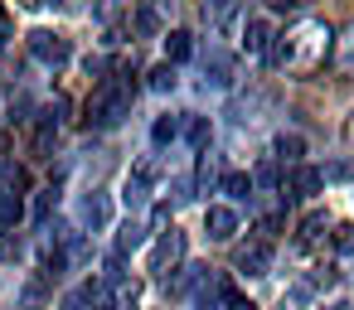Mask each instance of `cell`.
<instances>
[{"instance_id":"20","label":"cell","mask_w":354,"mask_h":310,"mask_svg":"<svg viewBox=\"0 0 354 310\" xmlns=\"http://www.w3.org/2000/svg\"><path fill=\"white\" fill-rule=\"evenodd\" d=\"M146 88H151V93H170V88H175V68H170V64L151 68V73H146Z\"/></svg>"},{"instance_id":"12","label":"cell","mask_w":354,"mask_h":310,"mask_svg":"<svg viewBox=\"0 0 354 310\" xmlns=\"http://www.w3.org/2000/svg\"><path fill=\"white\" fill-rule=\"evenodd\" d=\"M83 223L88 228H107L112 223V199L107 194H88L83 199Z\"/></svg>"},{"instance_id":"31","label":"cell","mask_w":354,"mask_h":310,"mask_svg":"<svg viewBox=\"0 0 354 310\" xmlns=\"http://www.w3.org/2000/svg\"><path fill=\"white\" fill-rule=\"evenodd\" d=\"M30 6H64V0H30Z\"/></svg>"},{"instance_id":"32","label":"cell","mask_w":354,"mask_h":310,"mask_svg":"<svg viewBox=\"0 0 354 310\" xmlns=\"http://www.w3.org/2000/svg\"><path fill=\"white\" fill-rule=\"evenodd\" d=\"M78 305H83V300H64V305H59V310H78Z\"/></svg>"},{"instance_id":"33","label":"cell","mask_w":354,"mask_h":310,"mask_svg":"<svg viewBox=\"0 0 354 310\" xmlns=\"http://www.w3.org/2000/svg\"><path fill=\"white\" fill-rule=\"evenodd\" d=\"M335 310H354V305H335Z\"/></svg>"},{"instance_id":"4","label":"cell","mask_w":354,"mask_h":310,"mask_svg":"<svg viewBox=\"0 0 354 310\" xmlns=\"http://www.w3.org/2000/svg\"><path fill=\"white\" fill-rule=\"evenodd\" d=\"M30 54H35L44 68H64L73 49H68L64 35H54V30H35V35H30Z\"/></svg>"},{"instance_id":"25","label":"cell","mask_w":354,"mask_h":310,"mask_svg":"<svg viewBox=\"0 0 354 310\" xmlns=\"http://www.w3.org/2000/svg\"><path fill=\"white\" fill-rule=\"evenodd\" d=\"M136 30H141V35H156V30H160L156 10H136Z\"/></svg>"},{"instance_id":"19","label":"cell","mask_w":354,"mask_h":310,"mask_svg":"<svg viewBox=\"0 0 354 310\" xmlns=\"http://www.w3.org/2000/svg\"><path fill=\"white\" fill-rule=\"evenodd\" d=\"M335 68L339 73H354V30L344 39H335Z\"/></svg>"},{"instance_id":"9","label":"cell","mask_w":354,"mask_h":310,"mask_svg":"<svg viewBox=\"0 0 354 310\" xmlns=\"http://www.w3.org/2000/svg\"><path fill=\"white\" fill-rule=\"evenodd\" d=\"M267 44H272V25H267L262 15H252V20L243 25V49H248V54H267Z\"/></svg>"},{"instance_id":"5","label":"cell","mask_w":354,"mask_h":310,"mask_svg":"<svg viewBox=\"0 0 354 310\" xmlns=\"http://www.w3.org/2000/svg\"><path fill=\"white\" fill-rule=\"evenodd\" d=\"M204 233H209L214 242H228V238L238 233V213H233L228 204H214V209H204Z\"/></svg>"},{"instance_id":"21","label":"cell","mask_w":354,"mask_h":310,"mask_svg":"<svg viewBox=\"0 0 354 310\" xmlns=\"http://www.w3.org/2000/svg\"><path fill=\"white\" fill-rule=\"evenodd\" d=\"M223 194H228V199H248V194H252V175H238V170L223 175Z\"/></svg>"},{"instance_id":"22","label":"cell","mask_w":354,"mask_h":310,"mask_svg":"<svg viewBox=\"0 0 354 310\" xmlns=\"http://www.w3.org/2000/svg\"><path fill=\"white\" fill-rule=\"evenodd\" d=\"M141 242H146V228H141V223H127V228L117 233V252H136Z\"/></svg>"},{"instance_id":"8","label":"cell","mask_w":354,"mask_h":310,"mask_svg":"<svg viewBox=\"0 0 354 310\" xmlns=\"http://www.w3.org/2000/svg\"><path fill=\"white\" fill-rule=\"evenodd\" d=\"M194 286H209V267H175V276H170V296H189Z\"/></svg>"},{"instance_id":"15","label":"cell","mask_w":354,"mask_h":310,"mask_svg":"<svg viewBox=\"0 0 354 310\" xmlns=\"http://www.w3.org/2000/svg\"><path fill=\"white\" fill-rule=\"evenodd\" d=\"M185 141H189L194 151H204V146L214 141V126H209V117H185Z\"/></svg>"},{"instance_id":"24","label":"cell","mask_w":354,"mask_h":310,"mask_svg":"<svg viewBox=\"0 0 354 310\" xmlns=\"http://www.w3.org/2000/svg\"><path fill=\"white\" fill-rule=\"evenodd\" d=\"M335 247L339 252H354V223H335Z\"/></svg>"},{"instance_id":"18","label":"cell","mask_w":354,"mask_h":310,"mask_svg":"<svg viewBox=\"0 0 354 310\" xmlns=\"http://www.w3.org/2000/svg\"><path fill=\"white\" fill-rule=\"evenodd\" d=\"M185 131V117H156V126H151V141L156 146H165V141H175Z\"/></svg>"},{"instance_id":"16","label":"cell","mask_w":354,"mask_h":310,"mask_svg":"<svg viewBox=\"0 0 354 310\" xmlns=\"http://www.w3.org/2000/svg\"><path fill=\"white\" fill-rule=\"evenodd\" d=\"M20 218H25V199L20 194H0V233L15 228Z\"/></svg>"},{"instance_id":"14","label":"cell","mask_w":354,"mask_h":310,"mask_svg":"<svg viewBox=\"0 0 354 310\" xmlns=\"http://www.w3.org/2000/svg\"><path fill=\"white\" fill-rule=\"evenodd\" d=\"M306 155V141L296 136V131H281L277 141H272V160H301Z\"/></svg>"},{"instance_id":"29","label":"cell","mask_w":354,"mask_h":310,"mask_svg":"<svg viewBox=\"0 0 354 310\" xmlns=\"http://www.w3.org/2000/svg\"><path fill=\"white\" fill-rule=\"evenodd\" d=\"M267 6H277V10H286V6H301V0H267Z\"/></svg>"},{"instance_id":"6","label":"cell","mask_w":354,"mask_h":310,"mask_svg":"<svg viewBox=\"0 0 354 310\" xmlns=\"http://www.w3.org/2000/svg\"><path fill=\"white\" fill-rule=\"evenodd\" d=\"M238 271H243V276H267V271H272V242H262V238L248 242V247L238 252Z\"/></svg>"},{"instance_id":"10","label":"cell","mask_w":354,"mask_h":310,"mask_svg":"<svg viewBox=\"0 0 354 310\" xmlns=\"http://www.w3.org/2000/svg\"><path fill=\"white\" fill-rule=\"evenodd\" d=\"M185 59H194V35H189V30H170V35H165V64L175 68V64H185Z\"/></svg>"},{"instance_id":"23","label":"cell","mask_w":354,"mask_h":310,"mask_svg":"<svg viewBox=\"0 0 354 310\" xmlns=\"http://www.w3.org/2000/svg\"><path fill=\"white\" fill-rule=\"evenodd\" d=\"M20 257V238H15V228H6L0 233V262H15Z\"/></svg>"},{"instance_id":"13","label":"cell","mask_w":354,"mask_h":310,"mask_svg":"<svg viewBox=\"0 0 354 310\" xmlns=\"http://www.w3.org/2000/svg\"><path fill=\"white\" fill-rule=\"evenodd\" d=\"M204 83L228 88V83H233V59H228V54H209V64H204Z\"/></svg>"},{"instance_id":"28","label":"cell","mask_w":354,"mask_h":310,"mask_svg":"<svg viewBox=\"0 0 354 310\" xmlns=\"http://www.w3.org/2000/svg\"><path fill=\"white\" fill-rule=\"evenodd\" d=\"M49 209H54V189H49V194H39V204H35V218L44 223V218H49Z\"/></svg>"},{"instance_id":"26","label":"cell","mask_w":354,"mask_h":310,"mask_svg":"<svg viewBox=\"0 0 354 310\" xmlns=\"http://www.w3.org/2000/svg\"><path fill=\"white\" fill-rule=\"evenodd\" d=\"M349 175H354V165H349V160H335L330 170H320V180H349Z\"/></svg>"},{"instance_id":"27","label":"cell","mask_w":354,"mask_h":310,"mask_svg":"<svg viewBox=\"0 0 354 310\" xmlns=\"http://www.w3.org/2000/svg\"><path fill=\"white\" fill-rule=\"evenodd\" d=\"M252 184H277V160H262L257 165V180Z\"/></svg>"},{"instance_id":"3","label":"cell","mask_w":354,"mask_h":310,"mask_svg":"<svg viewBox=\"0 0 354 310\" xmlns=\"http://www.w3.org/2000/svg\"><path fill=\"white\" fill-rule=\"evenodd\" d=\"M180 262H185V233H180V228H170V233H160V238H156L146 271H151V276H165V271H175Z\"/></svg>"},{"instance_id":"7","label":"cell","mask_w":354,"mask_h":310,"mask_svg":"<svg viewBox=\"0 0 354 310\" xmlns=\"http://www.w3.org/2000/svg\"><path fill=\"white\" fill-rule=\"evenodd\" d=\"M151 180H156V165L146 160V165H136L131 170V180H127V189H122V199L131 204V209H141L146 204V194H151Z\"/></svg>"},{"instance_id":"17","label":"cell","mask_w":354,"mask_h":310,"mask_svg":"<svg viewBox=\"0 0 354 310\" xmlns=\"http://www.w3.org/2000/svg\"><path fill=\"white\" fill-rule=\"evenodd\" d=\"M325 228H330L325 213H306V218H301V247H315V242L325 238Z\"/></svg>"},{"instance_id":"1","label":"cell","mask_w":354,"mask_h":310,"mask_svg":"<svg viewBox=\"0 0 354 310\" xmlns=\"http://www.w3.org/2000/svg\"><path fill=\"white\" fill-rule=\"evenodd\" d=\"M335 49V35L320 25V20H301V25H291L286 35H272V44H267V64L272 68H281V73H315L320 64H325V54Z\"/></svg>"},{"instance_id":"2","label":"cell","mask_w":354,"mask_h":310,"mask_svg":"<svg viewBox=\"0 0 354 310\" xmlns=\"http://www.w3.org/2000/svg\"><path fill=\"white\" fill-rule=\"evenodd\" d=\"M131 97H136V83L131 78H102L83 107V122L88 126H122L131 117Z\"/></svg>"},{"instance_id":"11","label":"cell","mask_w":354,"mask_h":310,"mask_svg":"<svg viewBox=\"0 0 354 310\" xmlns=\"http://www.w3.org/2000/svg\"><path fill=\"white\" fill-rule=\"evenodd\" d=\"M320 184H325V180H320V170H315V165H296V170H291V194H296V199L320 194Z\"/></svg>"},{"instance_id":"30","label":"cell","mask_w":354,"mask_h":310,"mask_svg":"<svg viewBox=\"0 0 354 310\" xmlns=\"http://www.w3.org/2000/svg\"><path fill=\"white\" fill-rule=\"evenodd\" d=\"M6 151H10V136H6V131H0V155H6Z\"/></svg>"}]
</instances>
